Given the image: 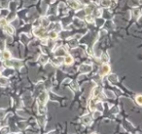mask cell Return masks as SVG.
I'll return each mask as SVG.
<instances>
[{
	"label": "cell",
	"mask_w": 142,
	"mask_h": 134,
	"mask_svg": "<svg viewBox=\"0 0 142 134\" xmlns=\"http://www.w3.org/2000/svg\"><path fill=\"white\" fill-rule=\"evenodd\" d=\"M34 34L38 37L44 38L46 36V31H45L44 28H36V29H34Z\"/></svg>",
	"instance_id": "6da1fadb"
},
{
	"label": "cell",
	"mask_w": 142,
	"mask_h": 134,
	"mask_svg": "<svg viewBox=\"0 0 142 134\" xmlns=\"http://www.w3.org/2000/svg\"><path fill=\"white\" fill-rule=\"evenodd\" d=\"M110 72V67L108 65H103L100 68V71H99V74L101 75V76H103V75H106L107 73Z\"/></svg>",
	"instance_id": "7a4b0ae2"
},
{
	"label": "cell",
	"mask_w": 142,
	"mask_h": 134,
	"mask_svg": "<svg viewBox=\"0 0 142 134\" xmlns=\"http://www.w3.org/2000/svg\"><path fill=\"white\" fill-rule=\"evenodd\" d=\"M67 3L69 4L70 7H72L73 9H79V7H80L79 2L76 1V0H67Z\"/></svg>",
	"instance_id": "3957f363"
},
{
	"label": "cell",
	"mask_w": 142,
	"mask_h": 134,
	"mask_svg": "<svg viewBox=\"0 0 142 134\" xmlns=\"http://www.w3.org/2000/svg\"><path fill=\"white\" fill-rule=\"evenodd\" d=\"M91 69H92V67L89 65H86V64H84V65H82L81 67H80V72L84 73H89Z\"/></svg>",
	"instance_id": "277c9868"
},
{
	"label": "cell",
	"mask_w": 142,
	"mask_h": 134,
	"mask_svg": "<svg viewBox=\"0 0 142 134\" xmlns=\"http://www.w3.org/2000/svg\"><path fill=\"white\" fill-rule=\"evenodd\" d=\"M4 30L8 33V34H13V33H14V28L11 27V25H9V24L4 25Z\"/></svg>",
	"instance_id": "5b68a950"
},
{
	"label": "cell",
	"mask_w": 142,
	"mask_h": 134,
	"mask_svg": "<svg viewBox=\"0 0 142 134\" xmlns=\"http://www.w3.org/2000/svg\"><path fill=\"white\" fill-rule=\"evenodd\" d=\"M64 63L65 65H70V64H72L73 63V57L72 56H70V55H67V56H65L64 58Z\"/></svg>",
	"instance_id": "8992f818"
},
{
	"label": "cell",
	"mask_w": 142,
	"mask_h": 134,
	"mask_svg": "<svg viewBox=\"0 0 142 134\" xmlns=\"http://www.w3.org/2000/svg\"><path fill=\"white\" fill-rule=\"evenodd\" d=\"M41 23H42V27L43 28H47L48 25H49V24H50V21L46 18V17H43L42 19H41Z\"/></svg>",
	"instance_id": "52a82bcc"
},
{
	"label": "cell",
	"mask_w": 142,
	"mask_h": 134,
	"mask_svg": "<svg viewBox=\"0 0 142 134\" xmlns=\"http://www.w3.org/2000/svg\"><path fill=\"white\" fill-rule=\"evenodd\" d=\"M93 10H94V8H93V5H88V6H86L85 12L87 15H89V14H92V12H93Z\"/></svg>",
	"instance_id": "ba28073f"
},
{
	"label": "cell",
	"mask_w": 142,
	"mask_h": 134,
	"mask_svg": "<svg viewBox=\"0 0 142 134\" xmlns=\"http://www.w3.org/2000/svg\"><path fill=\"white\" fill-rule=\"evenodd\" d=\"M108 79H109V81L112 82V83L118 81V77H117V75H116V74H111V75H109Z\"/></svg>",
	"instance_id": "9c48e42d"
},
{
	"label": "cell",
	"mask_w": 142,
	"mask_h": 134,
	"mask_svg": "<svg viewBox=\"0 0 142 134\" xmlns=\"http://www.w3.org/2000/svg\"><path fill=\"white\" fill-rule=\"evenodd\" d=\"M111 4V0H101V5L103 7H109Z\"/></svg>",
	"instance_id": "30bf717a"
},
{
	"label": "cell",
	"mask_w": 142,
	"mask_h": 134,
	"mask_svg": "<svg viewBox=\"0 0 142 134\" xmlns=\"http://www.w3.org/2000/svg\"><path fill=\"white\" fill-rule=\"evenodd\" d=\"M82 120H83V122H84L85 124H91V122H92V118H89V117H85V118H82Z\"/></svg>",
	"instance_id": "8fae6325"
},
{
	"label": "cell",
	"mask_w": 142,
	"mask_h": 134,
	"mask_svg": "<svg viewBox=\"0 0 142 134\" xmlns=\"http://www.w3.org/2000/svg\"><path fill=\"white\" fill-rule=\"evenodd\" d=\"M100 59H101V61L103 62V63H106V62H108V60H109V57H108V55L107 54H102L101 57H100Z\"/></svg>",
	"instance_id": "7c38bea8"
},
{
	"label": "cell",
	"mask_w": 142,
	"mask_h": 134,
	"mask_svg": "<svg viewBox=\"0 0 142 134\" xmlns=\"http://www.w3.org/2000/svg\"><path fill=\"white\" fill-rule=\"evenodd\" d=\"M2 55H3V58H4V59H6V60H9V59L11 58V54H10V52H9V51H4Z\"/></svg>",
	"instance_id": "4fadbf2b"
},
{
	"label": "cell",
	"mask_w": 142,
	"mask_h": 134,
	"mask_svg": "<svg viewBox=\"0 0 142 134\" xmlns=\"http://www.w3.org/2000/svg\"><path fill=\"white\" fill-rule=\"evenodd\" d=\"M133 14H134V17H135V19H138L139 16H140V10L138 8H135L133 10Z\"/></svg>",
	"instance_id": "5bb4252c"
},
{
	"label": "cell",
	"mask_w": 142,
	"mask_h": 134,
	"mask_svg": "<svg viewBox=\"0 0 142 134\" xmlns=\"http://www.w3.org/2000/svg\"><path fill=\"white\" fill-rule=\"evenodd\" d=\"M86 21L88 22V23H89V24H92L93 22V16L91 15V14H89V15H87L86 16Z\"/></svg>",
	"instance_id": "9a60e30c"
},
{
	"label": "cell",
	"mask_w": 142,
	"mask_h": 134,
	"mask_svg": "<svg viewBox=\"0 0 142 134\" xmlns=\"http://www.w3.org/2000/svg\"><path fill=\"white\" fill-rule=\"evenodd\" d=\"M49 36L52 38V39H56L57 37V31H51V33H49Z\"/></svg>",
	"instance_id": "2e32d148"
},
{
	"label": "cell",
	"mask_w": 142,
	"mask_h": 134,
	"mask_svg": "<svg viewBox=\"0 0 142 134\" xmlns=\"http://www.w3.org/2000/svg\"><path fill=\"white\" fill-rule=\"evenodd\" d=\"M6 24H7V21H6V19L1 18V19H0V27H4Z\"/></svg>",
	"instance_id": "e0dca14e"
},
{
	"label": "cell",
	"mask_w": 142,
	"mask_h": 134,
	"mask_svg": "<svg viewBox=\"0 0 142 134\" xmlns=\"http://www.w3.org/2000/svg\"><path fill=\"white\" fill-rule=\"evenodd\" d=\"M136 102L139 106H142V95H138L136 97Z\"/></svg>",
	"instance_id": "ac0fdd59"
},
{
	"label": "cell",
	"mask_w": 142,
	"mask_h": 134,
	"mask_svg": "<svg viewBox=\"0 0 142 134\" xmlns=\"http://www.w3.org/2000/svg\"><path fill=\"white\" fill-rule=\"evenodd\" d=\"M47 61H48V58L46 57L45 55H42V56L40 57V62L42 63V64H45Z\"/></svg>",
	"instance_id": "d6986e66"
},
{
	"label": "cell",
	"mask_w": 142,
	"mask_h": 134,
	"mask_svg": "<svg viewBox=\"0 0 142 134\" xmlns=\"http://www.w3.org/2000/svg\"><path fill=\"white\" fill-rule=\"evenodd\" d=\"M8 132V128H4V129H2V132H0V134H5Z\"/></svg>",
	"instance_id": "ffe728a7"
},
{
	"label": "cell",
	"mask_w": 142,
	"mask_h": 134,
	"mask_svg": "<svg viewBox=\"0 0 142 134\" xmlns=\"http://www.w3.org/2000/svg\"><path fill=\"white\" fill-rule=\"evenodd\" d=\"M113 1H116V0H113Z\"/></svg>",
	"instance_id": "44dd1931"
},
{
	"label": "cell",
	"mask_w": 142,
	"mask_h": 134,
	"mask_svg": "<svg viewBox=\"0 0 142 134\" xmlns=\"http://www.w3.org/2000/svg\"><path fill=\"white\" fill-rule=\"evenodd\" d=\"M93 134H95V133H93Z\"/></svg>",
	"instance_id": "7402d4cb"
}]
</instances>
